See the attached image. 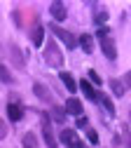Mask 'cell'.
Returning <instances> with one entry per match:
<instances>
[{
	"label": "cell",
	"mask_w": 131,
	"mask_h": 148,
	"mask_svg": "<svg viewBox=\"0 0 131 148\" xmlns=\"http://www.w3.org/2000/svg\"><path fill=\"white\" fill-rule=\"evenodd\" d=\"M98 42H101V49H103V54L110 59V61H115L117 59V47H115V40L108 35V31L105 28H98Z\"/></svg>",
	"instance_id": "1"
},
{
	"label": "cell",
	"mask_w": 131,
	"mask_h": 148,
	"mask_svg": "<svg viewBox=\"0 0 131 148\" xmlns=\"http://www.w3.org/2000/svg\"><path fill=\"white\" fill-rule=\"evenodd\" d=\"M45 61L49 64V66H54V68H59V66H63V54H61V49L56 47V42L52 40V42H47V47H45Z\"/></svg>",
	"instance_id": "2"
},
{
	"label": "cell",
	"mask_w": 131,
	"mask_h": 148,
	"mask_svg": "<svg viewBox=\"0 0 131 148\" xmlns=\"http://www.w3.org/2000/svg\"><path fill=\"white\" fill-rule=\"evenodd\" d=\"M40 125H42V136H45L47 148H59V143H56V136H54V129H52V120H49L47 113L40 115Z\"/></svg>",
	"instance_id": "3"
},
{
	"label": "cell",
	"mask_w": 131,
	"mask_h": 148,
	"mask_svg": "<svg viewBox=\"0 0 131 148\" xmlns=\"http://www.w3.org/2000/svg\"><path fill=\"white\" fill-rule=\"evenodd\" d=\"M52 33L56 35V38H59L66 47H70V49H75V45H77V40H75V35L73 33H68L66 28H61V26H56V21L52 24Z\"/></svg>",
	"instance_id": "4"
},
{
	"label": "cell",
	"mask_w": 131,
	"mask_h": 148,
	"mask_svg": "<svg viewBox=\"0 0 131 148\" xmlns=\"http://www.w3.org/2000/svg\"><path fill=\"white\" fill-rule=\"evenodd\" d=\"M61 141H63L68 148H84L82 141H80V136L75 134V129H63V132H61Z\"/></svg>",
	"instance_id": "5"
},
{
	"label": "cell",
	"mask_w": 131,
	"mask_h": 148,
	"mask_svg": "<svg viewBox=\"0 0 131 148\" xmlns=\"http://www.w3.org/2000/svg\"><path fill=\"white\" fill-rule=\"evenodd\" d=\"M49 12H52V16L56 21H63L66 16H68V12H66V5L61 3V0H54V3L49 5Z\"/></svg>",
	"instance_id": "6"
},
{
	"label": "cell",
	"mask_w": 131,
	"mask_h": 148,
	"mask_svg": "<svg viewBox=\"0 0 131 148\" xmlns=\"http://www.w3.org/2000/svg\"><path fill=\"white\" fill-rule=\"evenodd\" d=\"M77 87H80V89L84 92V97H87V99H91V101H98L101 92H96V89H94L89 80H82V82H77Z\"/></svg>",
	"instance_id": "7"
},
{
	"label": "cell",
	"mask_w": 131,
	"mask_h": 148,
	"mask_svg": "<svg viewBox=\"0 0 131 148\" xmlns=\"http://www.w3.org/2000/svg\"><path fill=\"white\" fill-rule=\"evenodd\" d=\"M31 40H33L35 47L42 45V40H45V26H42V24H35V26L31 28Z\"/></svg>",
	"instance_id": "8"
},
{
	"label": "cell",
	"mask_w": 131,
	"mask_h": 148,
	"mask_svg": "<svg viewBox=\"0 0 131 148\" xmlns=\"http://www.w3.org/2000/svg\"><path fill=\"white\" fill-rule=\"evenodd\" d=\"M33 92H35V94L40 97V99H42L45 103H54V97L49 94V89H47V87H45L42 82H35V85H33Z\"/></svg>",
	"instance_id": "9"
},
{
	"label": "cell",
	"mask_w": 131,
	"mask_h": 148,
	"mask_svg": "<svg viewBox=\"0 0 131 148\" xmlns=\"http://www.w3.org/2000/svg\"><path fill=\"white\" fill-rule=\"evenodd\" d=\"M66 113H70V115H82V103H80V99H75V97H70L68 101H66Z\"/></svg>",
	"instance_id": "10"
},
{
	"label": "cell",
	"mask_w": 131,
	"mask_h": 148,
	"mask_svg": "<svg viewBox=\"0 0 131 148\" xmlns=\"http://www.w3.org/2000/svg\"><path fill=\"white\" fill-rule=\"evenodd\" d=\"M7 118L12 122H19V120L24 118V108L19 106V103H7Z\"/></svg>",
	"instance_id": "11"
},
{
	"label": "cell",
	"mask_w": 131,
	"mask_h": 148,
	"mask_svg": "<svg viewBox=\"0 0 131 148\" xmlns=\"http://www.w3.org/2000/svg\"><path fill=\"white\" fill-rule=\"evenodd\" d=\"M61 82L66 85V89L70 92V94H75V89H77V82H75V78L70 75V73H66V71L61 73Z\"/></svg>",
	"instance_id": "12"
},
{
	"label": "cell",
	"mask_w": 131,
	"mask_h": 148,
	"mask_svg": "<svg viewBox=\"0 0 131 148\" xmlns=\"http://www.w3.org/2000/svg\"><path fill=\"white\" fill-rule=\"evenodd\" d=\"M77 42L82 45V49H84L87 54H91V52H94V35L84 33V35H80V40H77Z\"/></svg>",
	"instance_id": "13"
},
{
	"label": "cell",
	"mask_w": 131,
	"mask_h": 148,
	"mask_svg": "<svg viewBox=\"0 0 131 148\" xmlns=\"http://www.w3.org/2000/svg\"><path fill=\"white\" fill-rule=\"evenodd\" d=\"M12 57H14V64H16L19 68H24V66H26V59H24V54H21V49H19L16 45H12Z\"/></svg>",
	"instance_id": "14"
},
{
	"label": "cell",
	"mask_w": 131,
	"mask_h": 148,
	"mask_svg": "<svg viewBox=\"0 0 131 148\" xmlns=\"http://www.w3.org/2000/svg\"><path fill=\"white\" fill-rule=\"evenodd\" d=\"M0 82H5V85H12L14 82V75L7 71V66H3V64H0Z\"/></svg>",
	"instance_id": "15"
},
{
	"label": "cell",
	"mask_w": 131,
	"mask_h": 148,
	"mask_svg": "<svg viewBox=\"0 0 131 148\" xmlns=\"http://www.w3.org/2000/svg\"><path fill=\"white\" fill-rule=\"evenodd\" d=\"M110 87H112V92H115V97H124V92H126L122 80H110Z\"/></svg>",
	"instance_id": "16"
},
{
	"label": "cell",
	"mask_w": 131,
	"mask_h": 148,
	"mask_svg": "<svg viewBox=\"0 0 131 148\" xmlns=\"http://www.w3.org/2000/svg\"><path fill=\"white\" fill-rule=\"evenodd\" d=\"M24 148H37V136L33 132H26L24 134Z\"/></svg>",
	"instance_id": "17"
},
{
	"label": "cell",
	"mask_w": 131,
	"mask_h": 148,
	"mask_svg": "<svg viewBox=\"0 0 131 148\" xmlns=\"http://www.w3.org/2000/svg\"><path fill=\"white\" fill-rule=\"evenodd\" d=\"M98 101L105 106V110H108V113H112V115H115V106H112V101H110L108 97H103V94H101V97H98Z\"/></svg>",
	"instance_id": "18"
},
{
	"label": "cell",
	"mask_w": 131,
	"mask_h": 148,
	"mask_svg": "<svg viewBox=\"0 0 131 148\" xmlns=\"http://www.w3.org/2000/svg\"><path fill=\"white\" fill-rule=\"evenodd\" d=\"M52 118H54L56 122H63V120H66V110H61V108H56V106H54V110H52Z\"/></svg>",
	"instance_id": "19"
},
{
	"label": "cell",
	"mask_w": 131,
	"mask_h": 148,
	"mask_svg": "<svg viewBox=\"0 0 131 148\" xmlns=\"http://www.w3.org/2000/svg\"><path fill=\"white\" fill-rule=\"evenodd\" d=\"M89 80H91L94 85H101V75H98L96 71H89Z\"/></svg>",
	"instance_id": "20"
},
{
	"label": "cell",
	"mask_w": 131,
	"mask_h": 148,
	"mask_svg": "<svg viewBox=\"0 0 131 148\" xmlns=\"http://www.w3.org/2000/svg\"><path fill=\"white\" fill-rule=\"evenodd\" d=\"M87 136H89V141H91V143H98V134L94 132V129H87Z\"/></svg>",
	"instance_id": "21"
},
{
	"label": "cell",
	"mask_w": 131,
	"mask_h": 148,
	"mask_svg": "<svg viewBox=\"0 0 131 148\" xmlns=\"http://www.w3.org/2000/svg\"><path fill=\"white\" fill-rule=\"evenodd\" d=\"M105 19H108L105 12H98V14H96V24H105Z\"/></svg>",
	"instance_id": "22"
},
{
	"label": "cell",
	"mask_w": 131,
	"mask_h": 148,
	"mask_svg": "<svg viewBox=\"0 0 131 148\" xmlns=\"http://www.w3.org/2000/svg\"><path fill=\"white\" fill-rule=\"evenodd\" d=\"M5 136H7V125L0 120V139H5Z\"/></svg>",
	"instance_id": "23"
},
{
	"label": "cell",
	"mask_w": 131,
	"mask_h": 148,
	"mask_svg": "<svg viewBox=\"0 0 131 148\" xmlns=\"http://www.w3.org/2000/svg\"><path fill=\"white\" fill-rule=\"evenodd\" d=\"M87 122H89V120H87L84 115H80V118H77V122H75V125H77V127H87Z\"/></svg>",
	"instance_id": "24"
},
{
	"label": "cell",
	"mask_w": 131,
	"mask_h": 148,
	"mask_svg": "<svg viewBox=\"0 0 131 148\" xmlns=\"http://www.w3.org/2000/svg\"><path fill=\"white\" fill-rule=\"evenodd\" d=\"M126 85H131V73H126V78H124V87Z\"/></svg>",
	"instance_id": "25"
}]
</instances>
